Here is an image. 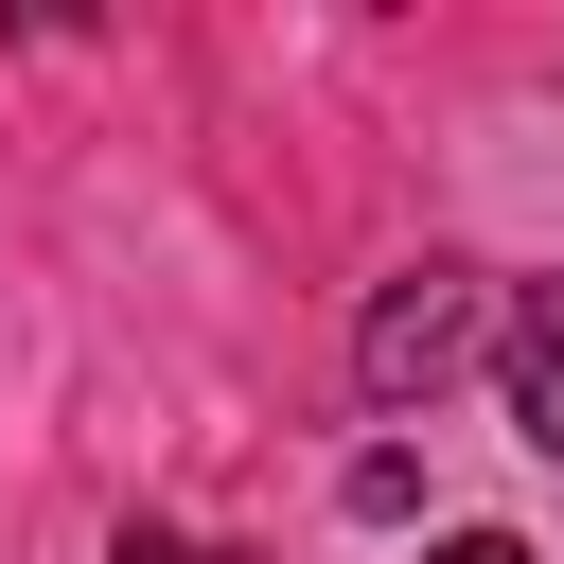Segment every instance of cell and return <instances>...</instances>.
I'll return each instance as SVG.
<instances>
[{
    "label": "cell",
    "mask_w": 564,
    "mask_h": 564,
    "mask_svg": "<svg viewBox=\"0 0 564 564\" xmlns=\"http://www.w3.org/2000/svg\"><path fill=\"white\" fill-rule=\"evenodd\" d=\"M441 564H529V546H511V529H458V546H441Z\"/></svg>",
    "instance_id": "obj_3"
},
{
    "label": "cell",
    "mask_w": 564,
    "mask_h": 564,
    "mask_svg": "<svg viewBox=\"0 0 564 564\" xmlns=\"http://www.w3.org/2000/svg\"><path fill=\"white\" fill-rule=\"evenodd\" d=\"M458 352H476V282H458V264H423V282H388V300H370V388H388V405H405V388H441Z\"/></svg>",
    "instance_id": "obj_1"
},
{
    "label": "cell",
    "mask_w": 564,
    "mask_h": 564,
    "mask_svg": "<svg viewBox=\"0 0 564 564\" xmlns=\"http://www.w3.org/2000/svg\"><path fill=\"white\" fill-rule=\"evenodd\" d=\"M511 423H529V458H564V282H529V317H511Z\"/></svg>",
    "instance_id": "obj_2"
}]
</instances>
